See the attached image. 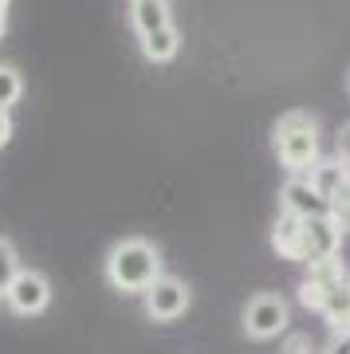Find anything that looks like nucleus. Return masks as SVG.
Wrapping results in <instances>:
<instances>
[{
    "label": "nucleus",
    "instance_id": "f257e3e1",
    "mask_svg": "<svg viewBox=\"0 0 350 354\" xmlns=\"http://www.w3.org/2000/svg\"><path fill=\"white\" fill-rule=\"evenodd\" d=\"M158 276H162V252L142 236H126L107 252V283L122 295H146Z\"/></svg>",
    "mask_w": 350,
    "mask_h": 354
},
{
    "label": "nucleus",
    "instance_id": "f03ea898",
    "mask_svg": "<svg viewBox=\"0 0 350 354\" xmlns=\"http://www.w3.org/2000/svg\"><path fill=\"white\" fill-rule=\"evenodd\" d=\"M272 146L275 158L288 174H311L319 158V122L307 111H288L272 130Z\"/></svg>",
    "mask_w": 350,
    "mask_h": 354
},
{
    "label": "nucleus",
    "instance_id": "7ed1b4c3",
    "mask_svg": "<svg viewBox=\"0 0 350 354\" xmlns=\"http://www.w3.org/2000/svg\"><path fill=\"white\" fill-rule=\"evenodd\" d=\"M240 323H244V335L256 342H268L275 339V335H284L291 323V307L284 295H275V291H260V295H252L248 304H244V315H240Z\"/></svg>",
    "mask_w": 350,
    "mask_h": 354
},
{
    "label": "nucleus",
    "instance_id": "20e7f679",
    "mask_svg": "<svg viewBox=\"0 0 350 354\" xmlns=\"http://www.w3.org/2000/svg\"><path fill=\"white\" fill-rule=\"evenodd\" d=\"M338 244H342V228L326 216H303V236H300V256L295 264H323V260H335Z\"/></svg>",
    "mask_w": 350,
    "mask_h": 354
},
{
    "label": "nucleus",
    "instance_id": "39448f33",
    "mask_svg": "<svg viewBox=\"0 0 350 354\" xmlns=\"http://www.w3.org/2000/svg\"><path fill=\"white\" fill-rule=\"evenodd\" d=\"M4 304L12 307L16 315H44L51 307V279L36 268H20L16 279L4 291Z\"/></svg>",
    "mask_w": 350,
    "mask_h": 354
},
{
    "label": "nucleus",
    "instance_id": "423d86ee",
    "mask_svg": "<svg viewBox=\"0 0 350 354\" xmlns=\"http://www.w3.org/2000/svg\"><path fill=\"white\" fill-rule=\"evenodd\" d=\"M142 299H146V315H150L154 323H174V319H181L189 311V299H193V295H189L185 279L158 276Z\"/></svg>",
    "mask_w": 350,
    "mask_h": 354
},
{
    "label": "nucleus",
    "instance_id": "0eeeda50",
    "mask_svg": "<svg viewBox=\"0 0 350 354\" xmlns=\"http://www.w3.org/2000/svg\"><path fill=\"white\" fill-rule=\"evenodd\" d=\"M347 268H342V260H323V264H311L307 268V276H303L300 283V304L307 307V311H323V304L335 295L342 283H347Z\"/></svg>",
    "mask_w": 350,
    "mask_h": 354
},
{
    "label": "nucleus",
    "instance_id": "6e6552de",
    "mask_svg": "<svg viewBox=\"0 0 350 354\" xmlns=\"http://www.w3.org/2000/svg\"><path fill=\"white\" fill-rule=\"evenodd\" d=\"M279 209L295 216H326L331 213V201L315 189V181L307 174H291L279 189Z\"/></svg>",
    "mask_w": 350,
    "mask_h": 354
},
{
    "label": "nucleus",
    "instance_id": "1a4fd4ad",
    "mask_svg": "<svg viewBox=\"0 0 350 354\" xmlns=\"http://www.w3.org/2000/svg\"><path fill=\"white\" fill-rule=\"evenodd\" d=\"M130 24H134L138 36H150V32H158V28L174 24V12H169L165 0H134V8H130Z\"/></svg>",
    "mask_w": 350,
    "mask_h": 354
},
{
    "label": "nucleus",
    "instance_id": "9d476101",
    "mask_svg": "<svg viewBox=\"0 0 350 354\" xmlns=\"http://www.w3.org/2000/svg\"><path fill=\"white\" fill-rule=\"evenodd\" d=\"M300 236H303V216L279 209V216H275V225H272V248L284 260H295L300 256Z\"/></svg>",
    "mask_w": 350,
    "mask_h": 354
},
{
    "label": "nucleus",
    "instance_id": "9b49d317",
    "mask_svg": "<svg viewBox=\"0 0 350 354\" xmlns=\"http://www.w3.org/2000/svg\"><path fill=\"white\" fill-rule=\"evenodd\" d=\"M177 51H181V32H177V24L142 36V55L150 64H169V59H177Z\"/></svg>",
    "mask_w": 350,
    "mask_h": 354
},
{
    "label": "nucleus",
    "instance_id": "f8f14e48",
    "mask_svg": "<svg viewBox=\"0 0 350 354\" xmlns=\"http://www.w3.org/2000/svg\"><path fill=\"white\" fill-rule=\"evenodd\" d=\"M307 177L315 181V189H319V193L326 197V201H331V197H335V193L350 181V165L342 162V158H331V162H319Z\"/></svg>",
    "mask_w": 350,
    "mask_h": 354
},
{
    "label": "nucleus",
    "instance_id": "ddd939ff",
    "mask_svg": "<svg viewBox=\"0 0 350 354\" xmlns=\"http://www.w3.org/2000/svg\"><path fill=\"white\" fill-rule=\"evenodd\" d=\"M319 315H323L335 330H350V279L335 291V295H331V299H326Z\"/></svg>",
    "mask_w": 350,
    "mask_h": 354
},
{
    "label": "nucleus",
    "instance_id": "4468645a",
    "mask_svg": "<svg viewBox=\"0 0 350 354\" xmlns=\"http://www.w3.org/2000/svg\"><path fill=\"white\" fill-rule=\"evenodd\" d=\"M20 99H24V79H20V71L8 64H0V106L12 111Z\"/></svg>",
    "mask_w": 350,
    "mask_h": 354
},
{
    "label": "nucleus",
    "instance_id": "2eb2a0df",
    "mask_svg": "<svg viewBox=\"0 0 350 354\" xmlns=\"http://www.w3.org/2000/svg\"><path fill=\"white\" fill-rule=\"evenodd\" d=\"M16 272H20V256H16V244L0 236V299H4L8 283L16 279Z\"/></svg>",
    "mask_w": 350,
    "mask_h": 354
},
{
    "label": "nucleus",
    "instance_id": "dca6fc26",
    "mask_svg": "<svg viewBox=\"0 0 350 354\" xmlns=\"http://www.w3.org/2000/svg\"><path fill=\"white\" fill-rule=\"evenodd\" d=\"M331 221H335L342 232H350V181L331 197Z\"/></svg>",
    "mask_w": 350,
    "mask_h": 354
},
{
    "label": "nucleus",
    "instance_id": "f3484780",
    "mask_svg": "<svg viewBox=\"0 0 350 354\" xmlns=\"http://www.w3.org/2000/svg\"><path fill=\"white\" fill-rule=\"evenodd\" d=\"M279 354H315V342L311 335H284V346H279Z\"/></svg>",
    "mask_w": 350,
    "mask_h": 354
},
{
    "label": "nucleus",
    "instance_id": "a211bd4d",
    "mask_svg": "<svg viewBox=\"0 0 350 354\" xmlns=\"http://www.w3.org/2000/svg\"><path fill=\"white\" fill-rule=\"evenodd\" d=\"M323 354H350V330H335L331 342L323 346Z\"/></svg>",
    "mask_w": 350,
    "mask_h": 354
},
{
    "label": "nucleus",
    "instance_id": "6ab92c4d",
    "mask_svg": "<svg viewBox=\"0 0 350 354\" xmlns=\"http://www.w3.org/2000/svg\"><path fill=\"white\" fill-rule=\"evenodd\" d=\"M8 138H12V114L0 106V150L8 146Z\"/></svg>",
    "mask_w": 350,
    "mask_h": 354
},
{
    "label": "nucleus",
    "instance_id": "aec40b11",
    "mask_svg": "<svg viewBox=\"0 0 350 354\" xmlns=\"http://www.w3.org/2000/svg\"><path fill=\"white\" fill-rule=\"evenodd\" d=\"M335 146H338V158H342V162L350 165V122H347L342 130H338V142H335Z\"/></svg>",
    "mask_w": 350,
    "mask_h": 354
},
{
    "label": "nucleus",
    "instance_id": "412c9836",
    "mask_svg": "<svg viewBox=\"0 0 350 354\" xmlns=\"http://www.w3.org/2000/svg\"><path fill=\"white\" fill-rule=\"evenodd\" d=\"M4 20H8V12H0V36H4Z\"/></svg>",
    "mask_w": 350,
    "mask_h": 354
},
{
    "label": "nucleus",
    "instance_id": "4be33fe9",
    "mask_svg": "<svg viewBox=\"0 0 350 354\" xmlns=\"http://www.w3.org/2000/svg\"><path fill=\"white\" fill-rule=\"evenodd\" d=\"M8 4H12V0H0V12H8Z\"/></svg>",
    "mask_w": 350,
    "mask_h": 354
},
{
    "label": "nucleus",
    "instance_id": "5701e85b",
    "mask_svg": "<svg viewBox=\"0 0 350 354\" xmlns=\"http://www.w3.org/2000/svg\"><path fill=\"white\" fill-rule=\"evenodd\" d=\"M347 87H350V79H347Z\"/></svg>",
    "mask_w": 350,
    "mask_h": 354
}]
</instances>
